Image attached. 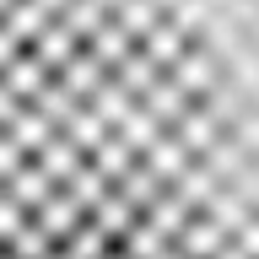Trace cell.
I'll return each mask as SVG.
<instances>
[{"label": "cell", "instance_id": "6da1fadb", "mask_svg": "<svg viewBox=\"0 0 259 259\" xmlns=\"http://www.w3.org/2000/svg\"><path fill=\"white\" fill-rule=\"evenodd\" d=\"M44 81L70 259H259V0H44Z\"/></svg>", "mask_w": 259, "mask_h": 259}]
</instances>
